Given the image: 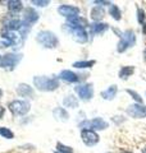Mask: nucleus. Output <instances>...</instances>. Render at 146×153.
<instances>
[{
    "instance_id": "nucleus-1",
    "label": "nucleus",
    "mask_w": 146,
    "mask_h": 153,
    "mask_svg": "<svg viewBox=\"0 0 146 153\" xmlns=\"http://www.w3.org/2000/svg\"><path fill=\"white\" fill-rule=\"evenodd\" d=\"M33 84L38 91L44 92H51L59 87V80L56 78H49V76H35Z\"/></svg>"
},
{
    "instance_id": "nucleus-2",
    "label": "nucleus",
    "mask_w": 146,
    "mask_h": 153,
    "mask_svg": "<svg viewBox=\"0 0 146 153\" xmlns=\"http://www.w3.org/2000/svg\"><path fill=\"white\" fill-rule=\"evenodd\" d=\"M36 40L42 47H46V49H54V47H56L58 45H59V40H58L56 35L50 32V31L38 32Z\"/></svg>"
},
{
    "instance_id": "nucleus-3",
    "label": "nucleus",
    "mask_w": 146,
    "mask_h": 153,
    "mask_svg": "<svg viewBox=\"0 0 146 153\" xmlns=\"http://www.w3.org/2000/svg\"><path fill=\"white\" fill-rule=\"evenodd\" d=\"M136 44V36L135 32L132 30H127L122 33L120 40L118 42V46H117V51L118 52H124L127 49L132 47Z\"/></svg>"
},
{
    "instance_id": "nucleus-4",
    "label": "nucleus",
    "mask_w": 146,
    "mask_h": 153,
    "mask_svg": "<svg viewBox=\"0 0 146 153\" xmlns=\"http://www.w3.org/2000/svg\"><path fill=\"white\" fill-rule=\"evenodd\" d=\"M9 110L13 115L16 116H23V115L28 114V111L31 110V105L28 101H22V100H17L9 103Z\"/></svg>"
},
{
    "instance_id": "nucleus-5",
    "label": "nucleus",
    "mask_w": 146,
    "mask_h": 153,
    "mask_svg": "<svg viewBox=\"0 0 146 153\" xmlns=\"http://www.w3.org/2000/svg\"><path fill=\"white\" fill-rule=\"evenodd\" d=\"M78 128H82V129H89V130H104V129L108 128V123L105 120L100 117H95V119H91V120H85L80 123Z\"/></svg>"
},
{
    "instance_id": "nucleus-6",
    "label": "nucleus",
    "mask_w": 146,
    "mask_h": 153,
    "mask_svg": "<svg viewBox=\"0 0 146 153\" xmlns=\"http://www.w3.org/2000/svg\"><path fill=\"white\" fill-rule=\"evenodd\" d=\"M22 55L21 54H5L2 56V61H0V66L3 69H8V70H13L18 63L21 61Z\"/></svg>"
},
{
    "instance_id": "nucleus-7",
    "label": "nucleus",
    "mask_w": 146,
    "mask_h": 153,
    "mask_svg": "<svg viewBox=\"0 0 146 153\" xmlns=\"http://www.w3.org/2000/svg\"><path fill=\"white\" fill-rule=\"evenodd\" d=\"M2 36H3V38H5L9 44H11V46H13L16 50L21 49L22 45H23V40H24V38L19 35L18 32H11V31L3 30Z\"/></svg>"
},
{
    "instance_id": "nucleus-8",
    "label": "nucleus",
    "mask_w": 146,
    "mask_h": 153,
    "mask_svg": "<svg viewBox=\"0 0 146 153\" xmlns=\"http://www.w3.org/2000/svg\"><path fill=\"white\" fill-rule=\"evenodd\" d=\"M126 111H127V114L129 115L131 117H135V119H144V117H146V106L142 105V103L129 105Z\"/></svg>"
},
{
    "instance_id": "nucleus-9",
    "label": "nucleus",
    "mask_w": 146,
    "mask_h": 153,
    "mask_svg": "<svg viewBox=\"0 0 146 153\" xmlns=\"http://www.w3.org/2000/svg\"><path fill=\"white\" fill-rule=\"evenodd\" d=\"M76 93L78 94V97L84 101H90L94 96V88H92V84H81V85H77L75 87Z\"/></svg>"
},
{
    "instance_id": "nucleus-10",
    "label": "nucleus",
    "mask_w": 146,
    "mask_h": 153,
    "mask_svg": "<svg viewBox=\"0 0 146 153\" xmlns=\"http://www.w3.org/2000/svg\"><path fill=\"white\" fill-rule=\"evenodd\" d=\"M81 138H82V142L85 143L87 147H92L99 143L100 138L99 135L94 131V130H89V129H82L81 131Z\"/></svg>"
},
{
    "instance_id": "nucleus-11",
    "label": "nucleus",
    "mask_w": 146,
    "mask_h": 153,
    "mask_svg": "<svg viewBox=\"0 0 146 153\" xmlns=\"http://www.w3.org/2000/svg\"><path fill=\"white\" fill-rule=\"evenodd\" d=\"M58 13L60 16L65 17L67 19L68 18H73V17H78L80 14V8L77 7H73V5H67V4H63L58 8Z\"/></svg>"
},
{
    "instance_id": "nucleus-12",
    "label": "nucleus",
    "mask_w": 146,
    "mask_h": 153,
    "mask_svg": "<svg viewBox=\"0 0 146 153\" xmlns=\"http://www.w3.org/2000/svg\"><path fill=\"white\" fill-rule=\"evenodd\" d=\"M38 13L33 8H26L24 9V13H23V22L26 23L27 26H31L33 23H36L38 21Z\"/></svg>"
},
{
    "instance_id": "nucleus-13",
    "label": "nucleus",
    "mask_w": 146,
    "mask_h": 153,
    "mask_svg": "<svg viewBox=\"0 0 146 153\" xmlns=\"http://www.w3.org/2000/svg\"><path fill=\"white\" fill-rule=\"evenodd\" d=\"M71 32L73 35V38H75L77 42H80V44H85V42H87V40H89V35H87L85 28H72Z\"/></svg>"
},
{
    "instance_id": "nucleus-14",
    "label": "nucleus",
    "mask_w": 146,
    "mask_h": 153,
    "mask_svg": "<svg viewBox=\"0 0 146 153\" xmlns=\"http://www.w3.org/2000/svg\"><path fill=\"white\" fill-rule=\"evenodd\" d=\"M59 78L62 80H64V82H68V83H77V82H80V76L77 75L76 73L71 71V70H63V71H60Z\"/></svg>"
},
{
    "instance_id": "nucleus-15",
    "label": "nucleus",
    "mask_w": 146,
    "mask_h": 153,
    "mask_svg": "<svg viewBox=\"0 0 146 153\" xmlns=\"http://www.w3.org/2000/svg\"><path fill=\"white\" fill-rule=\"evenodd\" d=\"M89 27H90L91 35H100V33H104L109 28V26L106 23H101V22H94L91 25H89Z\"/></svg>"
},
{
    "instance_id": "nucleus-16",
    "label": "nucleus",
    "mask_w": 146,
    "mask_h": 153,
    "mask_svg": "<svg viewBox=\"0 0 146 153\" xmlns=\"http://www.w3.org/2000/svg\"><path fill=\"white\" fill-rule=\"evenodd\" d=\"M53 115H54V117L59 121H67L68 119H69V114H68L65 111V108H63V107H56L54 111H53Z\"/></svg>"
},
{
    "instance_id": "nucleus-17",
    "label": "nucleus",
    "mask_w": 146,
    "mask_h": 153,
    "mask_svg": "<svg viewBox=\"0 0 146 153\" xmlns=\"http://www.w3.org/2000/svg\"><path fill=\"white\" fill-rule=\"evenodd\" d=\"M104 16H105V12H104V9H103V7H94L91 9V18L94 19L95 22H100L101 19L104 18Z\"/></svg>"
},
{
    "instance_id": "nucleus-18",
    "label": "nucleus",
    "mask_w": 146,
    "mask_h": 153,
    "mask_svg": "<svg viewBox=\"0 0 146 153\" xmlns=\"http://www.w3.org/2000/svg\"><path fill=\"white\" fill-rule=\"evenodd\" d=\"M17 93L19 96H22V97H30V96H32L33 93V89L32 87H30L28 84H19L17 87Z\"/></svg>"
},
{
    "instance_id": "nucleus-19",
    "label": "nucleus",
    "mask_w": 146,
    "mask_h": 153,
    "mask_svg": "<svg viewBox=\"0 0 146 153\" xmlns=\"http://www.w3.org/2000/svg\"><path fill=\"white\" fill-rule=\"evenodd\" d=\"M63 105L69 108H76V107H78V100L73 94H68L64 97V100H63Z\"/></svg>"
},
{
    "instance_id": "nucleus-20",
    "label": "nucleus",
    "mask_w": 146,
    "mask_h": 153,
    "mask_svg": "<svg viewBox=\"0 0 146 153\" xmlns=\"http://www.w3.org/2000/svg\"><path fill=\"white\" fill-rule=\"evenodd\" d=\"M117 92H118V88H117L115 84H113V85H110L108 89H105V91L101 92V97H103L104 100H113L115 97Z\"/></svg>"
},
{
    "instance_id": "nucleus-21",
    "label": "nucleus",
    "mask_w": 146,
    "mask_h": 153,
    "mask_svg": "<svg viewBox=\"0 0 146 153\" xmlns=\"http://www.w3.org/2000/svg\"><path fill=\"white\" fill-rule=\"evenodd\" d=\"M23 9L22 1H18V0H11L8 1V10L11 13H18Z\"/></svg>"
},
{
    "instance_id": "nucleus-22",
    "label": "nucleus",
    "mask_w": 146,
    "mask_h": 153,
    "mask_svg": "<svg viewBox=\"0 0 146 153\" xmlns=\"http://www.w3.org/2000/svg\"><path fill=\"white\" fill-rule=\"evenodd\" d=\"M109 14L115 19V21H120V18H122L120 9L118 8V5H115V4H110L109 5Z\"/></svg>"
},
{
    "instance_id": "nucleus-23",
    "label": "nucleus",
    "mask_w": 146,
    "mask_h": 153,
    "mask_svg": "<svg viewBox=\"0 0 146 153\" xmlns=\"http://www.w3.org/2000/svg\"><path fill=\"white\" fill-rule=\"evenodd\" d=\"M133 70H135L133 66H123V68H120V70H119V78L127 79L128 76H131V74L133 73Z\"/></svg>"
},
{
    "instance_id": "nucleus-24",
    "label": "nucleus",
    "mask_w": 146,
    "mask_h": 153,
    "mask_svg": "<svg viewBox=\"0 0 146 153\" xmlns=\"http://www.w3.org/2000/svg\"><path fill=\"white\" fill-rule=\"evenodd\" d=\"M96 61L95 60H90V61H76L73 66L78 69H85V68H91L92 65H95Z\"/></svg>"
},
{
    "instance_id": "nucleus-25",
    "label": "nucleus",
    "mask_w": 146,
    "mask_h": 153,
    "mask_svg": "<svg viewBox=\"0 0 146 153\" xmlns=\"http://www.w3.org/2000/svg\"><path fill=\"white\" fill-rule=\"evenodd\" d=\"M0 137L7 138V139H13V138H14V133L9 128L2 126V128H0Z\"/></svg>"
},
{
    "instance_id": "nucleus-26",
    "label": "nucleus",
    "mask_w": 146,
    "mask_h": 153,
    "mask_svg": "<svg viewBox=\"0 0 146 153\" xmlns=\"http://www.w3.org/2000/svg\"><path fill=\"white\" fill-rule=\"evenodd\" d=\"M56 149H58V152H59V153H73V148L72 147L62 144L60 142L56 143Z\"/></svg>"
},
{
    "instance_id": "nucleus-27",
    "label": "nucleus",
    "mask_w": 146,
    "mask_h": 153,
    "mask_svg": "<svg viewBox=\"0 0 146 153\" xmlns=\"http://www.w3.org/2000/svg\"><path fill=\"white\" fill-rule=\"evenodd\" d=\"M137 19H138V23H141V25H145V12L144 9L141 8H137Z\"/></svg>"
},
{
    "instance_id": "nucleus-28",
    "label": "nucleus",
    "mask_w": 146,
    "mask_h": 153,
    "mask_svg": "<svg viewBox=\"0 0 146 153\" xmlns=\"http://www.w3.org/2000/svg\"><path fill=\"white\" fill-rule=\"evenodd\" d=\"M127 93L132 96V98L136 100V101H137L138 103H142V98H141V96H140L137 92H135V91H132V89H127Z\"/></svg>"
},
{
    "instance_id": "nucleus-29",
    "label": "nucleus",
    "mask_w": 146,
    "mask_h": 153,
    "mask_svg": "<svg viewBox=\"0 0 146 153\" xmlns=\"http://www.w3.org/2000/svg\"><path fill=\"white\" fill-rule=\"evenodd\" d=\"M31 3L33 4V5H37V7H46V5H49L47 0H45V1H44V0H32Z\"/></svg>"
},
{
    "instance_id": "nucleus-30",
    "label": "nucleus",
    "mask_w": 146,
    "mask_h": 153,
    "mask_svg": "<svg viewBox=\"0 0 146 153\" xmlns=\"http://www.w3.org/2000/svg\"><path fill=\"white\" fill-rule=\"evenodd\" d=\"M9 46H11V44H9V42L8 41H2V42H0V49H5V47H9Z\"/></svg>"
},
{
    "instance_id": "nucleus-31",
    "label": "nucleus",
    "mask_w": 146,
    "mask_h": 153,
    "mask_svg": "<svg viewBox=\"0 0 146 153\" xmlns=\"http://www.w3.org/2000/svg\"><path fill=\"white\" fill-rule=\"evenodd\" d=\"M95 4H99V5H110L109 1H100V0H96Z\"/></svg>"
},
{
    "instance_id": "nucleus-32",
    "label": "nucleus",
    "mask_w": 146,
    "mask_h": 153,
    "mask_svg": "<svg viewBox=\"0 0 146 153\" xmlns=\"http://www.w3.org/2000/svg\"><path fill=\"white\" fill-rule=\"evenodd\" d=\"M4 114H5V108H4L3 106H0V119L4 116Z\"/></svg>"
},
{
    "instance_id": "nucleus-33",
    "label": "nucleus",
    "mask_w": 146,
    "mask_h": 153,
    "mask_svg": "<svg viewBox=\"0 0 146 153\" xmlns=\"http://www.w3.org/2000/svg\"><path fill=\"white\" fill-rule=\"evenodd\" d=\"M2 96H3V91L0 89V98H2Z\"/></svg>"
},
{
    "instance_id": "nucleus-34",
    "label": "nucleus",
    "mask_w": 146,
    "mask_h": 153,
    "mask_svg": "<svg viewBox=\"0 0 146 153\" xmlns=\"http://www.w3.org/2000/svg\"><path fill=\"white\" fill-rule=\"evenodd\" d=\"M120 153H132V152H127V151H123V152H120Z\"/></svg>"
},
{
    "instance_id": "nucleus-35",
    "label": "nucleus",
    "mask_w": 146,
    "mask_h": 153,
    "mask_svg": "<svg viewBox=\"0 0 146 153\" xmlns=\"http://www.w3.org/2000/svg\"><path fill=\"white\" fill-rule=\"evenodd\" d=\"M142 153H146V147H145L144 149H142Z\"/></svg>"
},
{
    "instance_id": "nucleus-36",
    "label": "nucleus",
    "mask_w": 146,
    "mask_h": 153,
    "mask_svg": "<svg viewBox=\"0 0 146 153\" xmlns=\"http://www.w3.org/2000/svg\"><path fill=\"white\" fill-rule=\"evenodd\" d=\"M144 55H145V57H146V49H145V51H144Z\"/></svg>"
},
{
    "instance_id": "nucleus-37",
    "label": "nucleus",
    "mask_w": 146,
    "mask_h": 153,
    "mask_svg": "<svg viewBox=\"0 0 146 153\" xmlns=\"http://www.w3.org/2000/svg\"><path fill=\"white\" fill-rule=\"evenodd\" d=\"M0 61H2V55H0Z\"/></svg>"
},
{
    "instance_id": "nucleus-38",
    "label": "nucleus",
    "mask_w": 146,
    "mask_h": 153,
    "mask_svg": "<svg viewBox=\"0 0 146 153\" xmlns=\"http://www.w3.org/2000/svg\"><path fill=\"white\" fill-rule=\"evenodd\" d=\"M55 153H59V152H55Z\"/></svg>"
}]
</instances>
